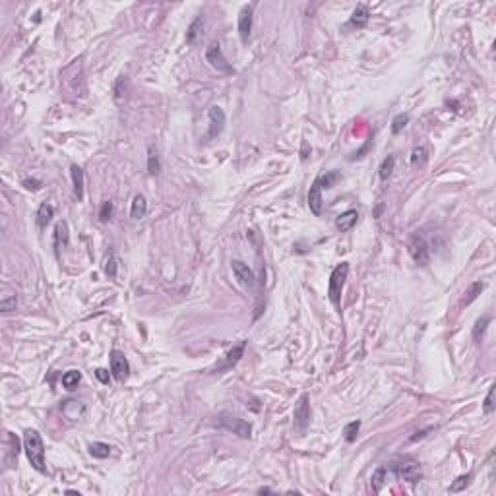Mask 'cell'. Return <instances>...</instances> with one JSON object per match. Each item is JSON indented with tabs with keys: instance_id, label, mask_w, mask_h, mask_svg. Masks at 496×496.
I'll use <instances>...</instances> for the list:
<instances>
[{
	"instance_id": "5bb4252c",
	"label": "cell",
	"mask_w": 496,
	"mask_h": 496,
	"mask_svg": "<svg viewBox=\"0 0 496 496\" xmlns=\"http://www.w3.org/2000/svg\"><path fill=\"white\" fill-rule=\"evenodd\" d=\"M68 243H70L68 223L66 221H60L55 227V250H57V254H60V248H66Z\"/></svg>"
},
{
	"instance_id": "f1b7e54d",
	"label": "cell",
	"mask_w": 496,
	"mask_h": 496,
	"mask_svg": "<svg viewBox=\"0 0 496 496\" xmlns=\"http://www.w3.org/2000/svg\"><path fill=\"white\" fill-rule=\"evenodd\" d=\"M384 479H386V469L378 467L374 471V475H372V488H374V492H380V488L384 485Z\"/></svg>"
},
{
	"instance_id": "83f0119b",
	"label": "cell",
	"mask_w": 496,
	"mask_h": 496,
	"mask_svg": "<svg viewBox=\"0 0 496 496\" xmlns=\"http://www.w3.org/2000/svg\"><path fill=\"white\" fill-rule=\"evenodd\" d=\"M117 270H118V260L115 254H111L107 260H105V273H107L111 279L117 277Z\"/></svg>"
},
{
	"instance_id": "484cf974",
	"label": "cell",
	"mask_w": 496,
	"mask_h": 496,
	"mask_svg": "<svg viewBox=\"0 0 496 496\" xmlns=\"http://www.w3.org/2000/svg\"><path fill=\"white\" fill-rule=\"evenodd\" d=\"M488 324H490V318H488V316H483V318H479V320L475 322V326H473V340L475 341L483 340V333H485Z\"/></svg>"
},
{
	"instance_id": "d590c367",
	"label": "cell",
	"mask_w": 496,
	"mask_h": 496,
	"mask_svg": "<svg viewBox=\"0 0 496 496\" xmlns=\"http://www.w3.org/2000/svg\"><path fill=\"white\" fill-rule=\"evenodd\" d=\"M200 23H202V18H198V20H196L194 23L188 28V33H186V43H194V37H196V33H198L196 30H198V25H200Z\"/></svg>"
},
{
	"instance_id": "1f68e13d",
	"label": "cell",
	"mask_w": 496,
	"mask_h": 496,
	"mask_svg": "<svg viewBox=\"0 0 496 496\" xmlns=\"http://www.w3.org/2000/svg\"><path fill=\"white\" fill-rule=\"evenodd\" d=\"M427 161V149L425 147H415L413 153H411V165H417V163H425Z\"/></svg>"
},
{
	"instance_id": "6da1fadb",
	"label": "cell",
	"mask_w": 496,
	"mask_h": 496,
	"mask_svg": "<svg viewBox=\"0 0 496 496\" xmlns=\"http://www.w3.org/2000/svg\"><path fill=\"white\" fill-rule=\"evenodd\" d=\"M23 450L28 454V459L33 465V469H37L39 473H47L45 467V444L43 438L35 428H28L23 432Z\"/></svg>"
},
{
	"instance_id": "74e56055",
	"label": "cell",
	"mask_w": 496,
	"mask_h": 496,
	"mask_svg": "<svg viewBox=\"0 0 496 496\" xmlns=\"http://www.w3.org/2000/svg\"><path fill=\"white\" fill-rule=\"evenodd\" d=\"M95 376H97L99 382H103V384H109V372L105 369H97V370H95Z\"/></svg>"
},
{
	"instance_id": "f35d334b",
	"label": "cell",
	"mask_w": 496,
	"mask_h": 496,
	"mask_svg": "<svg viewBox=\"0 0 496 496\" xmlns=\"http://www.w3.org/2000/svg\"><path fill=\"white\" fill-rule=\"evenodd\" d=\"M258 492H260V494H270V492H272V490H270V488H260V490H258Z\"/></svg>"
},
{
	"instance_id": "836d02e7",
	"label": "cell",
	"mask_w": 496,
	"mask_h": 496,
	"mask_svg": "<svg viewBox=\"0 0 496 496\" xmlns=\"http://www.w3.org/2000/svg\"><path fill=\"white\" fill-rule=\"evenodd\" d=\"M111 215H113V204H111V202H105V204L101 205V210H99V219L105 223V221L111 219Z\"/></svg>"
},
{
	"instance_id": "ffe728a7",
	"label": "cell",
	"mask_w": 496,
	"mask_h": 496,
	"mask_svg": "<svg viewBox=\"0 0 496 496\" xmlns=\"http://www.w3.org/2000/svg\"><path fill=\"white\" fill-rule=\"evenodd\" d=\"M53 215H55V207H53V205L41 204L39 210H37V225H39L41 229H45V227L50 223Z\"/></svg>"
},
{
	"instance_id": "ac0fdd59",
	"label": "cell",
	"mask_w": 496,
	"mask_h": 496,
	"mask_svg": "<svg viewBox=\"0 0 496 496\" xmlns=\"http://www.w3.org/2000/svg\"><path fill=\"white\" fill-rule=\"evenodd\" d=\"M370 14H369V8L364 6V4H359L357 6V10L353 12V16H351V25H355V28H364L367 25V21H369Z\"/></svg>"
},
{
	"instance_id": "277c9868",
	"label": "cell",
	"mask_w": 496,
	"mask_h": 496,
	"mask_svg": "<svg viewBox=\"0 0 496 496\" xmlns=\"http://www.w3.org/2000/svg\"><path fill=\"white\" fill-rule=\"evenodd\" d=\"M205 60L217 72H223V74H233L234 72V68L227 62V59L223 57V50H221V47L217 43L207 45V49H205Z\"/></svg>"
},
{
	"instance_id": "8fae6325",
	"label": "cell",
	"mask_w": 496,
	"mask_h": 496,
	"mask_svg": "<svg viewBox=\"0 0 496 496\" xmlns=\"http://www.w3.org/2000/svg\"><path fill=\"white\" fill-rule=\"evenodd\" d=\"M231 268H233L234 277L239 279L241 285H244V287H254V273H252V270L248 268V264L241 262V260H233V262H231Z\"/></svg>"
},
{
	"instance_id": "ba28073f",
	"label": "cell",
	"mask_w": 496,
	"mask_h": 496,
	"mask_svg": "<svg viewBox=\"0 0 496 496\" xmlns=\"http://www.w3.org/2000/svg\"><path fill=\"white\" fill-rule=\"evenodd\" d=\"M111 372H113L115 380H118V382L126 380L128 372H130V364H128L124 353H120V351H113L111 353Z\"/></svg>"
},
{
	"instance_id": "9a60e30c",
	"label": "cell",
	"mask_w": 496,
	"mask_h": 496,
	"mask_svg": "<svg viewBox=\"0 0 496 496\" xmlns=\"http://www.w3.org/2000/svg\"><path fill=\"white\" fill-rule=\"evenodd\" d=\"M70 175H72V185H74V194L78 200H84V171L78 165L70 167Z\"/></svg>"
},
{
	"instance_id": "30bf717a",
	"label": "cell",
	"mask_w": 496,
	"mask_h": 496,
	"mask_svg": "<svg viewBox=\"0 0 496 496\" xmlns=\"http://www.w3.org/2000/svg\"><path fill=\"white\" fill-rule=\"evenodd\" d=\"M250 31H252V6H244L239 12V35L243 43H248Z\"/></svg>"
},
{
	"instance_id": "d6a6232c",
	"label": "cell",
	"mask_w": 496,
	"mask_h": 496,
	"mask_svg": "<svg viewBox=\"0 0 496 496\" xmlns=\"http://www.w3.org/2000/svg\"><path fill=\"white\" fill-rule=\"evenodd\" d=\"M16 306H18V299L16 297H8V299H2L0 301V310L2 312L16 310Z\"/></svg>"
},
{
	"instance_id": "e575fe53",
	"label": "cell",
	"mask_w": 496,
	"mask_h": 496,
	"mask_svg": "<svg viewBox=\"0 0 496 496\" xmlns=\"http://www.w3.org/2000/svg\"><path fill=\"white\" fill-rule=\"evenodd\" d=\"M492 398H494V386H490L488 388V394H486V398H485V413H492L494 411V401H492Z\"/></svg>"
},
{
	"instance_id": "cb8c5ba5",
	"label": "cell",
	"mask_w": 496,
	"mask_h": 496,
	"mask_svg": "<svg viewBox=\"0 0 496 496\" xmlns=\"http://www.w3.org/2000/svg\"><path fill=\"white\" fill-rule=\"evenodd\" d=\"M483 289H485V283L475 281V283H473V285H471V287H469V289H467V291H465V297H463V301H461V304H465V306H467V304H471V302L475 301L477 297L481 295V291H483Z\"/></svg>"
},
{
	"instance_id": "9c48e42d",
	"label": "cell",
	"mask_w": 496,
	"mask_h": 496,
	"mask_svg": "<svg viewBox=\"0 0 496 496\" xmlns=\"http://www.w3.org/2000/svg\"><path fill=\"white\" fill-rule=\"evenodd\" d=\"M207 117H210V132H207V140H212V138L219 136L221 132H223L225 128V113L221 107H217V105H214V107H210V113H207Z\"/></svg>"
},
{
	"instance_id": "44dd1931",
	"label": "cell",
	"mask_w": 496,
	"mask_h": 496,
	"mask_svg": "<svg viewBox=\"0 0 496 496\" xmlns=\"http://www.w3.org/2000/svg\"><path fill=\"white\" fill-rule=\"evenodd\" d=\"M80 380H82V372L80 370H68L62 376V386L68 389V391H74V389L78 388Z\"/></svg>"
},
{
	"instance_id": "4fadbf2b",
	"label": "cell",
	"mask_w": 496,
	"mask_h": 496,
	"mask_svg": "<svg viewBox=\"0 0 496 496\" xmlns=\"http://www.w3.org/2000/svg\"><path fill=\"white\" fill-rule=\"evenodd\" d=\"M357 219H359L357 210H347V212H343V214H340L335 217V227L340 229L341 233H345V231H351L355 227Z\"/></svg>"
},
{
	"instance_id": "d4e9b609",
	"label": "cell",
	"mask_w": 496,
	"mask_h": 496,
	"mask_svg": "<svg viewBox=\"0 0 496 496\" xmlns=\"http://www.w3.org/2000/svg\"><path fill=\"white\" fill-rule=\"evenodd\" d=\"M394 167H396V157L394 155H388L384 161H382V165H380L378 169V175L382 180H388L389 175L394 173Z\"/></svg>"
},
{
	"instance_id": "7402d4cb",
	"label": "cell",
	"mask_w": 496,
	"mask_h": 496,
	"mask_svg": "<svg viewBox=\"0 0 496 496\" xmlns=\"http://www.w3.org/2000/svg\"><path fill=\"white\" fill-rule=\"evenodd\" d=\"M89 454L97 459H105V457L111 456V446L103 444V442H93V444H89Z\"/></svg>"
},
{
	"instance_id": "4316f807",
	"label": "cell",
	"mask_w": 496,
	"mask_h": 496,
	"mask_svg": "<svg viewBox=\"0 0 496 496\" xmlns=\"http://www.w3.org/2000/svg\"><path fill=\"white\" fill-rule=\"evenodd\" d=\"M359 428H360V421H353V423H349V425L345 427V430H343V434H345V440H347L349 444H353V442L357 440V434H359Z\"/></svg>"
},
{
	"instance_id": "7c38bea8",
	"label": "cell",
	"mask_w": 496,
	"mask_h": 496,
	"mask_svg": "<svg viewBox=\"0 0 496 496\" xmlns=\"http://www.w3.org/2000/svg\"><path fill=\"white\" fill-rule=\"evenodd\" d=\"M322 188H320V182H318V178L312 182L310 190H308V207H310V212L314 215H320L322 214Z\"/></svg>"
},
{
	"instance_id": "8d00e7d4",
	"label": "cell",
	"mask_w": 496,
	"mask_h": 496,
	"mask_svg": "<svg viewBox=\"0 0 496 496\" xmlns=\"http://www.w3.org/2000/svg\"><path fill=\"white\" fill-rule=\"evenodd\" d=\"M21 185L25 186L28 190H39L41 180H37V178H23V180H21Z\"/></svg>"
},
{
	"instance_id": "8992f818",
	"label": "cell",
	"mask_w": 496,
	"mask_h": 496,
	"mask_svg": "<svg viewBox=\"0 0 496 496\" xmlns=\"http://www.w3.org/2000/svg\"><path fill=\"white\" fill-rule=\"evenodd\" d=\"M308 425H310V403H308V396L304 394L295 407V430L299 434H304Z\"/></svg>"
},
{
	"instance_id": "5b68a950",
	"label": "cell",
	"mask_w": 496,
	"mask_h": 496,
	"mask_svg": "<svg viewBox=\"0 0 496 496\" xmlns=\"http://www.w3.org/2000/svg\"><path fill=\"white\" fill-rule=\"evenodd\" d=\"M219 423H221V427L227 428V430H231L233 434H237V436L241 438H250L252 436V427H250V423H246L244 419L241 417H234V415H221L219 417Z\"/></svg>"
},
{
	"instance_id": "7a4b0ae2",
	"label": "cell",
	"mask_w": 496,
	"mask_h": 496,
	"mask_svg": "<svg viewBox=\"0 0 496 496\" xmlns=\"http://www.w3.org/2000/svg\"><path fill=\"white\" fill-rule=\"evenodd\" d=\"M349 273V264L341 262L333 268V272L330 275V283H328V297H330L331 304L335 306V310L341 312V293L345 287V279Z\"/></svg>"
},
{
	"instance_id": "4dcf8cb0",
	"label": "cell",
	"mask_w": 496,
	"mask_h": 496,
	"mask_svg": "<svg viewBox=\"0 0 496 496\" xmlns=\"http://www.w3.org/2000/svg\"><path fill=\"white\" fill-rule=\"evenodd\" d=\"M469 481H471V473H467V475H461L456 479V483L450 486V492H459V490H463L467 485H469Z\"/></svg>"
},
{
	"instance_id": "603a6c76",
	"label": "cell",
	"mask_w": 496,
	"mask_h": 496,
	"mask_svg": "<svg viewBox=\"0 0 496 496\" xmlns=\"http://www.w3.org/2000/svg\"><path fill=\"white\" fill-rule=\"evenodd\" d=\"M340 178H341L340 171H330V173H326V175L318 176V182H320V188L330 190V188H333V186H335V182H337Z\"/></svg>"
},
{
	"instance_id": "52a82bcc",
	"label": "cell",
	"mask_w": 496,
	"mask_h": 496,
	"mask_svg": "<svg viewBox=\"0 0 496 496\" xmlns=\"http://www.w3.org/2000/svg\"><path fill=\"white\" fill-rule=\"evenodd\" d=\"M407 250H409V256L415 260V264H419V266H427L428 260H430V254H428V246L427 243H425V239H421V237H411L407 243Z\"/></svg>"
},
{
	"instance_id": "d6986e66",
	"label": "cell",
	"mask_w": 496,
	"mask_h": 496,
	"mask_svg": "<svg viewBox=\"0 0 496 496\" xmlns=\"http://www.w3.org/2000/svg\"><path fill=\"white\" fill-rule=\"evenodd\" d=\"M161 171V163H159V155H157V149L153 146L147 147V173L151 176H157Z\"/></svg>"
},
{
	"instance_id": "2e32d148",
	"label": "cell",
	"mask_w": 496,
	"mask_h": 496,
	"mask_svg": "<svg viewBox=\"0 0 496 496\" xmlns=\"http://www.w3.org/2000/svg\"><path fill=\"white\" fill-rule=\"evenodd\" d=\"M146 212H147L146 198H144L142 194H136L134 196V200H132V210H130L132 219H144V217H146Z\"/></svg>"
},
{
	"instance_id": "3957f363",
	"label": "cell",
	"mask_w": 496,
	"mask_h": 496,
	"mask_svg": "<svg viewBox=\"0 0 496 496\" xmlns=\"http://www.w3.org/2000/svg\"><path fill=\"white\" fill-rule=\"evenodd\" d=\"M396 475L399 477V479H403V481H407V483H411V485H415V483H419L421 479H423V469H421V463L419 461H415V459H403V461H399V463H396Z\"/></svg>"
},
{
	"instance_id": "f546056e",
	"label": "cell",
	"mask_w": 496,
	"mask_h": 496,
	"mask_svg": "<svg viewBox=\"0 0 496 496\" xmlns=\"http://www.w3.org/2000/svg\"><path fill=\"white\" fill-rule=\"evenodd\" d=\"M407 122H409V115H403V113L398 115V117L391 120V132H394V134H399L403 128L407 126Z\"/></svg>"
},
{
	"instance_id": "e0dca14e",
	"label": "cell",
	"mask_w": 496,
	"mask_h": 496,
	"mask_svg": "<svg viewBox=\"0 0 496 496\" xmlns=\"http://www.w3.org/2000/svg\"><path fill=\"white\" fill-rule=\"evenodd\" d=\"M243 353H244V341H241L237 347H233V349L227 353V359H225L223 367H221L219 370H227V369H231V367H234V364L241 360Z\"/></svg>"
}]
</instances>
